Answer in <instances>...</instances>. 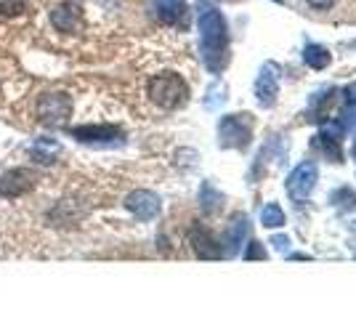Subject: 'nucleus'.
I'll list each match as a JSON object with an SVG mask.
<instances>
[{
	"instance_id": "f257e3e1",
	"label": "nucleus",
	"mask_w": 356,
	"mask_h": 319,
	"mask_svg": "<svg viewBox=\"0 0 356 319\" xmlns=\"http://www.w3.org/2000/svg\"><path fill=\"white\" fill-rule=\"evenodd\" d=\"M200 54L210 72H221L229 61V30L223 14L210 6L208 0L200 3Z\"/></svg>"
},
{
	"instance_id": "f03ea898",
	"label": "nucleus",
	"mask_w": 356,
	"mask_h": 319,
	"mask_svg": "<svg viewBox=\"0 0 356 319\" xmlns=\"http://www.w3.org/2000/svg\"><path fill=\"white\" fill-rule=\"evenodd\" d=\"M149 99L157 106H163V109H176V106L186 104L189 85L176 72H163V75L149 80Z\"/></svg>"
},
{
	"instance_id": "7ed1b4c3",
	"label": "nucleus",
	"mask_w": 356,
	"mask_h": 319,
	"mask_svg": "<svg viewBox=\"0 0 356 319\" xmlns=\"http://www.w3.org/2000/svg\"><path fill=\"white\" fill-rule=\"evenodd\" d=\"M252 138L250 115H226L218 122V144L223 149H245Z\"/></svg>"
},
{
	"instance_id": "20e7f679",
	"label": "nucleus",
	"mask_w": 356,
	"mask_h": 319,
	"mask_svg": "<svg viewBox=\"0 0 356 319\" xmlns=\"http://www.w3.org/2000/svg\"><path fill=\"white\" fill-rule=\"evenodd\" d=\"M70 112H72V99L67 93H59V91L43 93L40 101H38V115H40V120L45 125H61V122H67Z\"/></svg>"
},
{
	"instance_id": "39448f33",
	"label": "nucleus",
	"mask_w": 356,
	"mask_h": 319,
	"mask_svg": "<svg viewBox=\"0 0 356 319\" xmlns=\"http://www.w3.org/2000/svg\"><path fill=\"white\" fill-rule=\"evenodd\" d=\"M70 133L80 144H93V147H112L122 141V131L115 125H77Z\"/></svg>"
},
{
	"instance_id": "423d86ee",
	"label": "nucleus",
	"mask_w": 356,
	"mask_h": 319,
	"mask_svg": "<svg viewBox=\"0 0 356 319\" xmlns=\"http://www.w3.org/2000/svg\"><path fill=\"white\" fill-rule=\"evenodd\" d=\"M125 208L134 213L138 221H152L163 211V199L157 197L154 192H149V189H136L125 197Z\"/></svg>"
},
{
	"instance_id": "0eeeda50",
	"label": "nucleus",
	"mask_w": 356,
	"mask_h": 319,
	"mask_svg": "<svg viewBox=\"0 0 356 319\" xmlns=\"http://www.w3.org/2000/svg\"><path fill=\"white\" fill-rule=\"evenodd\" d=\"M316 181H319V167L314 163H300L287 179V192L293 199H306L314 192Z\"/></svg>"
},
{
	"instance_id": "6e6552de",
	"label": "nucleus",
	"mask_w": 356,
	"mask_h": 319,
	"mask_svg": "<svg viewBox=\"0 0 356 319\" xmlns=\"http://www.w3.org/2000/svg\"><path fill=\"white\" fill-rule=\"evenodd\" d=\"M38 181V176L32 170H24V167H14L8 173L0 176V195L3 197H19L24 192H30Z\"/></svg>"
},
{
	"instance_id": "1a4fd4ad",
	"label": "nucleus",
	"mask_w": 356,
	"mask_h": 319,
	"mask_svg": "<svg viewBox=\"0 0 356 319\" xmlns=\"http://www.w3.org/2000/svg\"><path fill=\"white\" fill-rule=\"evenodd\" d=\"M51 24L59 32H74L83 30V8L77 3H59L54 11H51Z\"/></svg>"
},
{
	"instance_id": "9d476101",
	"label": "nucleus",
	"mask_w": 356,
	"mask_h": 319,
	"mask_svg": "<svg viewBox=\"0 0 356 319\" xmlns=\"http://www.w3.org/2000/svg\"><path fill=\"white\" fill-rule=\"evenodd\" d=\"M189 240L194 245V253L200 256V259H208V261H216L223 256V247H221V240H216L213 234H210L208 229L202 227H194L192 234H189Z\"/></svg>"
},
{
	"instance_id": "9b49d317",
	"label": "nucleus",
	"mask_w": 356,
	"mask_h": 319,
	"mask_svg": "<svg viewBox=\"0 0 356 319\" xmlns=\"http://www.w3.org/2000/svg\"><path fill=\"white\" fill-rule=\"evenodd\" d=\"M248 234H250V224H248V218H245V215H242V218H234V221H232V227L226 229V234H223V243H221L223 256H237V253H242Z\"/></svg>"
},
{
	"instance_id": "f8f14e48",
	"label": "nucleus",
	"mask_w": 356,
	"mask_h": 319,
	"mask_svg": "<svg viewBox=\"0 0 356 319\" xmlns=\"http://www.w3.org/2000/svg\"><path fill=\"white\" fill-rule=\"evenodd\" d=\"M152 11L163 24H184L186 19V0H152Z\"/></svg>"
},
{
	"instance_id": "ddd939ff",
	"label": "nucleus",
	"mask_w": 356,
	"mask_h": 319,
	"mask_svg": "<svg viewBox=\"0 0 356 319\" xmlns=\"http://www.w3.org/2000/svg\"><path fill=\"white\" fill-rule=\"evenodd\" d=\"M277 93H280V80L274 75L271 67H264L261 75L255 80V99L261 106H274L277 101Z\"/></svg>"
},
{
	"instance_id": "4468645a",
	"label": "nucleus",
	"mask_w": 356,
	"mask_h": 319,
	"mask_svg": "<svg viewBox=\"0 0 356 319\" xmlns=\"http://www.w3.org/2000/svg\"><path fill=\"white\" fill-rule=\"evenodd\" d=\"M59 154H61V144L51 136L38 138L30 147V157L35 163H40V165H54L59 160Z\"/></svg>"
},
{
	"instance_id": "2eb2a0df",
	"label": "nucleus",
	"mask_w": 356,
	"mask_h": 319,
	"mask_svg": "<svg viewBox=\"0 0 356 319\" xmlns=\"http://www.w3.org/2000/svg\"><path fill=\"white\" fill-rule=\"evenodd\" d=\"M314 147L316 149H322V152L332 160V163H343V149H341V138H332V136H325V133H319V136H314Z\"/></svg>"
},
{
	"instance_id": "dca6fc26",
	"label": "nucleus",
	"mask_w": 356,
	"mask_h": 319,
	"mask_svg": "<svg viewBox=\"0 0 356 319\" xmlns=\"http://www.w3.org/2000/svg\"><path fill=\"white\" fill-rule=\"evenodd\" d=\"M303 61L312 67V69H325L330 64V51L325 46H316V43H309L303 48Z\"/></svg>"
},
{
	"instance_id": "f3484780",
	"label": "nucleus",
	"mask_w": 356,
	"mask_h": 319,
	"mask_svg": "<svg viewBox=\"0 0 356 319\" xmlns=\"http://www.w3.org/2000/svg\"><path fill=\"white\" fill-rule=\"evenodd\" d=\"M261 224L266 229H280L284 227V211L277 202H268L266 208L261 211Z\"/></svg>"
},
{
	"instance_id": "a211bd4d",
	"label": "nucleus",
	"mask_w": 356,
	"mask_h": 319,
	"mask_svg": "<svg viewBox=\"0 0 356 319\" xmlns=\"http://www.w3.org/2000/svg\"><path fill=\"white\" fill-rule=\"evenodd\" d=\"M200 202H202V208L208 213H213V211H218L223 205V195L221 192H216L213 189V183H202V189H200Z\"/></svg>"
},
{
	"instance_id": "6ab92c4d",
	"label": "nucleus",
	"mask_w": 356,
	"mask_h": 319,
	"mask_svg": "<svg viewBox=\"0 0 356 319\" xmlns=\"http://www.w3.org/2000/svg\"><path fill=\"white\" fill-rule=\"evenodd\" d=\"M330 202H332L335 208H341V211H356V192L348 189V186H341V189L332 192Z\"/></svg>"
},
{
	"instance_id": "aec40b11",
	"label": "nucleus",
	"mask_w": 356,
	"mask_h": 319,
	"mask_svg": "<svg viewBox=\"0 0 356 319\" xmlns=\"http://www.w3.org/2000/svg\"><path fill=\"white\" fill-rule=\"evenodd\" d=\"M27 8V0H0V14L3 16H19Z\"/></svg>"
},
{
	"instance_id": "412c9836",
	"label": "nucleus",
	"mask_w": 356,
	"mask_h": 319,
	"mask_svg": "<svg viewBox=\"0 0 356 319\" xmlns=\"http://www.w3.org/2000/svg\"><path fill=\"white\" fill-rule=\"evenodd\" d=\"M245 259L248 261H266V247L261 243H250L245 250Z\"/></svg>"
},
{
	"instance_id": "4be33fe9",
	"label": "nucleus",
	"mask_w": 356,
	"mask_h": 319,
	"mask_svg": "<svg viewBox=\"0 0 356 319\" xmlns=\"http://www.w3.org/2000/svg\"><path fill=\"white\" fill-rule=\"evenodd\" d=\"M271 245H274L280 253H287V250H290V237H282V234H277V237H271Z\"/></svg>"
},
{
	"instance_id": "5701e85b",
	"label": "nucleus",
	"mask_w": 356,
	"mask_h": 319,
	"mask_svg": "<svg viewBox=\"0 0 356 319\" xmlns=\"http://www.w3.org/2000/svg\"><path fill=\"white\" fill-rule=\"evenodd\" d=\"M343 96H346V106H354L356 109V83H351V85L343 91Z\"/></svg>"
},
{
	"instance_id": "b1692460",
	"label": "nucleus",
	"mask_w": 356,
	"mask_h": 319,
	"mask_svg": "<svg viewBox=\"0 0 356 319\" xmlns=\"http://www.w3.org/2000/svg\"><path fill=\"white\" fill-rule=\"evenodd\" d=\"M312 8H316V11H327V8H332L335 6V0H306Z\"/></svg>"
},
{
	"instance_id": "393cba45",
	"label": "nucleus",
	"mask_w": 356,
	"mask_h": 319,
	"mask_svg": "<svg viewBox=\"0 0 356 319\" xmlns=\"http://www.w3.org/2000/svg\"><path fill=\"white\" fill-rule=\"evenodd\" d=\"M290 259L293 261H312V256H306V253H293Z\"/></svg>"
},
{
	"instance_id": "a878e982",
	"label": "nucleus",
	"mask_w": 356,
	"mask_h": 319,
	"mask_svg": "<svg viewBox=\"0 0 356 319\" xmlns=\"http://www.w3.org/2000/svg\"><path fill=\"white\" fill-rule=\"evenodd\" d=\"M351 152H354V160H356V141H354V149H351Z\"/></svg>"
}]
</instances>
